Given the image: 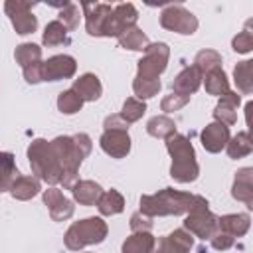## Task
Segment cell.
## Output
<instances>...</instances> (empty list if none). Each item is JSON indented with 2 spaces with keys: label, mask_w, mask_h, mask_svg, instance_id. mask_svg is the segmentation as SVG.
<instances>
[{
  "label": "cell",
  "mask_w": 253,
  "mask_h": 253,
  "mask_svg": "<svg viewBox=\"0 0 253 253\" xmlns=\"http://www.w3.org/2000/svg\"><path fill=\"white\" fill-rule=\"evenodd\" d=\"M196 208H208V200L204 196L180 192L174 188H164L156 194H146L140 198V213H144L148 217L182 215Z\"/></svg>",
  "instance_id": "1"
},
{
  "label": "cell",
  "mask_w": 253,
  "mask_h": 253,
  "mask_svg": "<svg viewBox=\"0 0 253 253\" xmlns=\"http://www.w3.org/2000/svg\"><path fill=\"white\" fill-rule=\"evenodd\" d=\"M51 146L55 148V154L61 162L63 168V178H61V186L71 190V186L77 182V172L79 166L83 162L85 156H89L91 152V138L85 132L73 134V136H55L51 140Z\"/></svg>",
  "instance_id": "2"
},
{
  "label": "cell",
  "mask_w": 253,
  "mask_h": 253,
  "mask_svg": "<svg viewBox=\"0 0 253 253\" xmlns=\"http://www.w3.org/2000/svg\"><path fill=\"white\" fill-rule=\"evenodd\" d=\"M166 150L172 156V166H170V176L176 182L188 184L194 182L200 174V166L196 160V150L192 142L184 134H172L166 138Z\"/></svg>",
  "instance_id": "3"
},
{
  "label": "cell",
  "mask_w": 253,
  "mask_h": 253,
  "mask_svg": "<svg viewBox=\"0 0 253 253\" xmlns=\"http://www.w3.org/2000/svg\"><path fill=\"white\" fill-rule=\"evenodd\" d=\"M28 160H30L32 172L36 174L38 180H43L51 186L61 184L63 168L55 154V148L51 146V140L49 142L43 138L32 140V144L28 146Z\"/></svg>",
  "instance_id": "4"
},
{
  "label": "cell",
  "mask_w": 253,
  "mask_h": 253,
  "mask_svg": "<svg viewBox=\"0 0 253 253\" xmlns=\"http://www.w3.org/2000/svg\"><path fill=\"white\" fill-rule=\"evenodd\" d=\"M107 233H109L107 221H103L101 217H85V219L71 223V227L65 231L63 241H65L67 249L79 251L87 245H95V243L105 241Z\"/></svg>",
  "instance_id": "5"
},
{
  "label": "cell",
  "mask_w": 253,
  "mask_h": 253,
  "mask_svg": "<svg viewBox=\"0 0 253 253\" xmlns=\"http://www.w3.org/2000/svg\"><path fill=\"white\" fill-rule=\"evenodd\" d=\"M168 57H170V47L164 42L158 43H148L144 49L142 59L138 61V71L134 79H142V81H156L160 77V73H164L166 65H168Z\"/></svg>",
  "instance_id": "6"
},
{
  "label": "cell",
  "mask_w": 253,
  "mask_h": 253,
  "mask_svg": "<svg viewBox=\"0 0 253 253\" xmlns=\"http://www.w3.org/2000/svg\"><path fill=\"white\" fill-rule=\"evenodd\" d=\"M160 26L182 36H192L198 30V18L182 4H168L160 14Z\"/></svg>",
  "instance_id": "7"
},
{
  "label": "cell",
  "mask_w": 253,
  "mask_h": 253,
  "mask_svg": "<svg viewBox=\"0 0 253 253\" xmlns=\"http://www.w3.org/2000/svg\"><path fill=\"white\" fill-rule=\"evenodd\" d=\"M36 4L32 2H24V0H6L4 2V12L10 18L16 34L20 36H28L34 34L38 28V18L32 14V8Z\"/></svg>",
  "instance_id": "8"
},
{
  "label": "cell",
  "mask_w": 253,
  "mask_h": 253,
  "mask_svg": "<svg viewBox=\"0 0 253 253\" xmlns=\"http://www.w3.org/2000/svg\"><path fill=\"white\" fill-rule=\"evenodd\" d=\"M138 20V12L130 2H123L113 6V12L109 14L105 28H103V38H121L126 30L134 28Z\"/></svg>",
  "instance_id": "9"
},
{
  "label": "cell",
  "mask_w": 253,
  "mask_h": 253,
  "mask_svg": "<svg viewBox=\"0 0 253 253\" xmlns=\"http://www.w3.org/2000/svg\"><path fill=\"white\" fill-rule=\"evenodd\" d=\"M184 229L204 241L211 239V235L217 231V215H213L208 208H196L188 211L184 219Z\"/></svg>",
  "instance_id": "10"
},
{
  "label": "cell",
  "mask_w": 253,
  "mask_h": 253,
  "mask_svg": "<svg viewBox=\"0 0 253 253\" xmlns=\"http://www.w3.org/2000/svg\"><path fill=\"white\" fill-rule=\"evenodd\" d=\"M77 71V61L71 55H53L47 61H42V81H59L69 79Z\"/></svg>",
  "instance_id": "11"
},
{
  "label": "cell",
  "mask_w": 253,
  "mask_h": 253,
  "mask_svg": "<svg viewBox=\"0 0 253 253\" xmlns=\"http://www.w3.org/2000/svg\"><path fill=\"white\" fill-rule=\"evenodd\" d=\"M101 148L113 156V158H125L130 152V136L128 130H121V128H111L105 130L99 138Z\"/></svg>",
  "instance_id": "12"
},
{
  "label": "cell",
  "mask_w": 253,
  "mask_h": 253,
  "mask_svg": "<svg viewBox=\"0 0 253 253\" xmlns=\"http://www.w3.org/2000/svg\"><path fill=\"white\" fill-rule=\"evenodd\" d=\"M81 10L85 14L87 34L89 36H103V28H105V22H107L109 14L113 12V6L103 4V2H95V4H83Z\"/></svg>",
  "instance_id": "13"
},
{
  "label": "cell",
  "mask_w": 253,
  "mask_h": 253,
  "mask_svg": "<svg viewBox=\"0 0 253 253\" xmlns=\"http://www.w3.org/2000/svg\"><path fill=\"white\" fill-rule=\"evenodd\" d=\"M43 202H45V206H47L49 215H51L53 221H65V219H69V217L73 215V211H75L73 202L67 200V198L61 194V190H57V188H47V190L43 192Z\"/></svg>",
  "instance_id": "14"
},
{
  "label": "cell",
  "mask_w": 253,
  "mask_h": 253,
  "mask_svg": "<svg viewBox=\"0 0 253 253\" xmlns=\"http://www.w3.org/2000/svg\"><path fill=\"white\" fill-rule=\"evenodd\" d=\"M194 245L192 233H188L184 227L174 229L172 233L158 239V247L152 253H190Z\"/></svg>",
  "instance_id": "15"
},
{
  "label": "cell",
  "mask_w": 253,
  "mask_h": 253,
  "mask_svg": "<svg viewBox=\"0 0 253 253\" xmlns=\"http://www.w3.org/2000/svg\"><path fill=\"white\" fill-rule=\"evenodd\" d=\"M200 138H202V146H204L208 152H211V154L221 152V150L225 148V144L229 142V138H231V136H229V126H225V125L213 121V123H210V125L200 132Z\"/></svg>",
  "instance_id": "16"
},
{
  "label": "cell",
  "mask_w": 253,
  "mask_h": 253,
  "mask_svg": "<svg viewBox=\"0 0 253 253\" xmlns=\"http://www.w3.org/2000/svg\"><path fill=\"white\" fill-rule=\"evenodd\" d=\"M241 103V97L237 93H233L231 89L219 97V103L215 105V111H213V119L225 126H231L237 123V107Z\"/></svg>",
  "instance_id": "17"
},
{
  "label": "cell",
  "mask_w": 253,
  "mask_h": 253,
  "mask_svg": "<svg viewBox=\"0 0 253 253\" xmlns=\"http://www.w3.org/2000/svg\"><path fill=\"white\" fill-rule=\"evenodd\" d=\"M202 79H204V75H202L194 65L184 67V69L174 77V81H172V91H174L176 95L190 97L192 93H196V91L200 89Z\"/></svg>",
  "instance_id": "18"
},
{
  "label": "cell",
  "mask_w": 253,
  "mask_h": 253,
  "mask_svg": "<svg viewBox=\"0 0 253 253\" xmlns=\"http://www.w3.org/2000/svg\"><path fill=\"white\" fill-rule=\"evenodd\" d=\"M251 176H253V168L245 166L241 170L235 172V180H233V188H231V196L239 202H243L247 208H253V184H251Z\"/></svg>",
  "instance_id": "19"
},
{
  "label": "cell",
  "mask_w": 253,
  "mask_h": 253,
  "mask_svg": "<svg viewBox=\"0 0 253 253\" xmlns=\"http://www.w3.org/2000/svg\"><path fill=\"white\" fill-rule=\"evenodd\" d=\"M249 225H251L249 213H227L217 217V229L231 237H243L249 231Z\"/></svg>",
  "instance_id": "20"
},
{
  "label": "cell",
  "mask_w": 253,
  "mask_h": 253,
  "mask_svg": "<svg viewBox=\"0 0 253 253\" xmlns=\"http://www.w3.org/2000/svg\"><path fill=\"white\" fill-rule=\"evenodd\" d=\"M79 97L81 101H97L103 93V85L99 81V77L95 73H83L79 79L73 81V87H71Z\"/></svg>",
  "instance_id": "21"
},
{
  "label": "cell",
  "mask_w": 253,
  "mask_h": 253,
  "mask_svg": "<svg viewBox=\"0 0 253 253\" xmlns=\"http://www.w3.org/2000/svg\"><path fill=\"white\" fill-rule=\"evenodd\" d=\"M71 194L81 206H95L103 194V188L93 180H79L71 186Z\"/></svg>",
  "instance_id": "22"
},
{
  "label": "cell",
  "mask_w": 253,
  "mask_h": 253,
  "mask_svg": "<svg viewBox=\"0 0 253 253\" xmlns=\"http://www.w3.org/2000/svg\"><path fill=\"white\" fill-rule=\"evenodd\" d=\"M156 247V239L150 231H136L128 235L123 243V253H152Z\"/></svg>",
  "instance_id": "23"
},
{
  "label": "cell",
  "mask_w": 253,
  "mask_h": 253,
  "mask_svg": "<svg viewBox=\"0 0 253 253\" xmlns=\"http://www.w3.org/2000/svg\"><path fill=\"white\" fill-rule=\"evenodd\" d=\"M10 194L14 200H22V202L32 200L34 196L40 194V182L34 176H18L10 188Z\"/></svg>",
  "instance_id": "24"
},
{
  "label": "cell",
  "mask_w": 253,
  "mask_h": 253,
  "mask_svg": "<svg viewBox=\"0 0 253 253\" xmlns=\"http://www.w3.org/2000/svg\"><path fill=\"white\" fill-rule=\"evenodd\" d=\"M204 75H206L204 85H206V91L210 95L221 97V95H225L229 91V81H227V75H225V71L221 67H213Z\"/></svg>",
  "instance_id": "25"
},
{
  "label": "cell",
  "mask_w": 253,
  "mask_h": 253,
  "mask_svg": "<svg viewBox=\"0 0 253 253\" xmlns=\"http://www.w3.org/2000/svg\"><path fill=\"white\" fill-rule=\"evenodd\" d=\"M97 208H99L101 215H117L125 210V198L117 190H107L97 200Z\"/></svg>",
  "instance_id": "26"
},
{
  "label": "cell",
  "mask_w": 253,
  "mask_h": 253,
  "mask_svg": "<svg viewBox=\"0 0 253 253\" xmlns=\"http://www.w3.org/2000/svg\"><path fill=\"white\" fill-rule=\"evenodd\" d=\"M18 178V168L12 152H0V194L10 190Z\"/></svg>",
  "instance_id": "27"
},
{
  "label": "cell",
  "mask_w": 253,
  "mask_h": 253,
  "mask_svg": "<svg viewBox=\"0 0 253 253\" xmlns=\"http://www.w3.org/2000/svg\"><path fill=\"white\" fill-rule=\"evenodd\" d=\"M146 132L154 138H168L176 134V123L166 115H156L146 123Z\"/></svg>",
  "instance_id": "28"
},
{
  "label": "cell",
  "mask_w": 253,
  "mask_h": 253,
  "mask_svg": "<svg viewBox=\"0 0 253 253\" xmlns=\"http://www.w3.org/2000/svg\"><path fill=\"white\" fill-rule=\"evenodd\" d=\"M227 148V156L237 160V158H243V156H249L251 150H253V142H251V136L247 130H241L237 132L233 138H229V142L225 144Z\"/></svg>",
  "instance_id": "29"
},
{
  "label": "cell",
  "mask_w": 253,
  "mask_h": 253,
  "mask_svg": "<svg viewBox=\"0 0 253 253\" xmlns=\"http://www.w3.org/2000/svg\"><path fill=\"white\" fill-rule=\"evenodd\" d=\"M233 81H235L237 89L243 95H249L253 91V61L251 59H245V61H241V63L235 65V69H233Z\"/></svg>",
  "instance_id": "30"
},
{
  "label": "cell",
  "mask_w": 253,
  "mask_h": 253,
  "mask_svg": "<svg viewBox=\"0 0 253 253\" xmlns=\"http://www.w3.org/2000/svg\"><path fill=\"white\" fill-rule=\"evenodd\" d=\"M148 43H150V42H148L146 34H144L140 28H136V26L130 28V30H126V32L119 38V45L125 47V49H132V51H144Z\"/></svg>",
  "instance_id": "31"
},
{
  "label": "cell",
  "mask_w": 253,
  "mask_h": 253,
  "mask_svg": "<svg viewBox=\"0 0 253 253\" xmlns=\"http://www.w3.org/2000/svg\"><path fill=\"white\" fill-rule=\"evenodd\" d=\"M42 42H43V45H47V47H53V45L65 43V42H67V28H65L59 20L49 22V24L45 26V30H43Z\"/></svg>",
  "instance_id": "32"
},
{
  "label": "cell",
  "mask_w": 253,
  "mask_h": 253,
  "mask_svg": "<svg viewBox=\"0 0 253 253\" xmlns=\"http://www.w3.org/2000/svg\"><path fill=\"white\" fill-rule=\"evenodd\" d=\"M14 57H16V63H20L22 67H28L32 63H38L42 61V47L36 45V43H20L14 51Z\"/></svg>",
  "instance_id": "33"
},
{
  "label": "cell",
  "mask_w": 253,
  "mask_h": 253,
  "mask_svg": "<svg viewBox=\"0 0 253 253\" xmlns=\"http://www.w3.org/2000/svg\"><path fill=\"white\" fill-rule=\"evenodd\" d=\"M194 67L204 75L213 67H221V55L215 49H202L194 57Z\"/></svg>",
  "instance_id": "34"
},
{
  "label": "cell",
  "mask_w": 253,
  "mask_h": 253,
  "mask_svg": "<svg viewBox=\"0 0 253 253\" xmlns=\"http://www.w3.org/2000/svg\"><path fill=\"white\" fill-rule=\"evenodd\" d=\"M81 107H83V101H81V97L73 89H65V91L59 93V97H57V109L63 115H75L77 111H81Z\"/></svg>",
  "instance_id": "35"
},
{
  "label": "cell",
  "mask_w": 253,
  "mask_h": 253,
  "mask_svg": "<svg viewBox=\"0 0 253 253\" xmlns=\"http://www.w3.org/2000/svg\"><path fill=\"white\" fill-rule=\"evenodd\" d=\"M144 113H146V105H144V101H138L136 97H128V99L125 101L123 111H121L119 115L130 125V123H136Z\"/></svg>",
  "instance_id": "36"
},
{
  "label": "cell",
  "mask_w": 253,
  "mask_h": 253,
  "mask_svg": "<svg viewBox=\"0 0 253 253\" xmlns=\"http://www.w3.org/2000/svg\"><path fill=\"white\" fill-rule=\"evenodd\" d=\"M160 87H162L160 79H156V81H142V79H134V81H132V91H134V95H136V99H138V101H144V99L154 97V95L160 91Z\"/></svg>",
  "instance_id": "37"
},
{
  "label": "cell",
  "mask_w": 253,
  "mask_h": 253,
  "mask_svg": "<svg viewBox=\"0 0 253 253\" xmlns=\"http://www.w3.org/2000/svg\"><path fill=\"white\" fill-rule=\"evenodd\" d=\"M59 22H61L67 30H75V28L79 26V6L67 2V4L61 8V12H59Z\"/></svg>",
  "instance_id": "38"
},
{
  "label": "cell",
  "mask_w": 253,
  "mask_h": 253,
  "mask_svg": "<svg viewBox=\"0 0 253 253\" xmlns=\"http://www.w3.org/2000/svg\"><path fill=\"white\" fill-rule=\"evenodd\" d=\"M231 47H233V51H237V53H249V51L253 49V34H251V30H249V26L233 38Z\"/></svg>",
  "instance_id": "39"
},
{
  "label": "cell",
  "mask_w": 253,
  "mask_h": 253,
  "mask_svg": "<svg viewBox=\"0 0 253 253\" xmlns=\"http://www.w3.org/2000/svg\"><path fill=\"white\" fill-rule=\"evenodd\" d=\"M190 103V97H184V95H176V93H170L162 99L160 103V109L164 113H174V111H180L184 105Z\"/></svg>",
  "instance_id": "40"
},
{
  "label": "cell",
  "mask_w": 253,
  "mask_h": 253,
  "mask_svg": "<svg viewBox=\"0 0 253 253\" xmlns=\"http://www.w3.org/2000/svg\"><path fill=\"white\" fill-rule=\"evenodd\" d=\"M130 229H132V233H136V231H150L152 229V217H148V215H144L140 211L132 213L130 215Z\"/></svg>",
  "instance_id": "41"
},
{
  "label": "cell",
  "mask_w": 253,
  "mask_h": 253,
  "mask_svg": "<svg viewBox=\"0 0 253 253\" xmlns=\"http://www.w3.org/2000/svg\"><path fill=\"white\" fill-rule=\"evenodd\" d=\"M211 247L213 249H217V251H225V249H229L231 245H233V241H235V237H231V235H227V233H223V231H215L213 235H211Z\"/></svg>",
  "instance_id": "42"
},
{
  "label": "cell",
  "mask_w": 253,
  "mask_h": 253,
  "mask_svg": "<svg viewBox=\"0 0 253 253\" xmlns=\"http://www.w3.org/2000/svg\"><path fill=\"white\" fill-rule=\"evenodd\" d=\"M24 79L28 83H40L42 81V61L24 67Z\"/></svg>",
  "instance_id": "43"
},
{
  "label": "cell",
  "mask_w": 253,
  "mask_h": 253,
  "mask_svg": "<svg viewBox=\"0 0 253 253\" xmlns=\"http://www.w3.org/2000/svg\"><path fill=\"white\" fill-rule=\"evenodd\" d=\"M105 130H111V128H121V130H128V123L121 117V115H109L105 119Z\"/></svg>",
  "instance_id": "44"
}]
</instances>
